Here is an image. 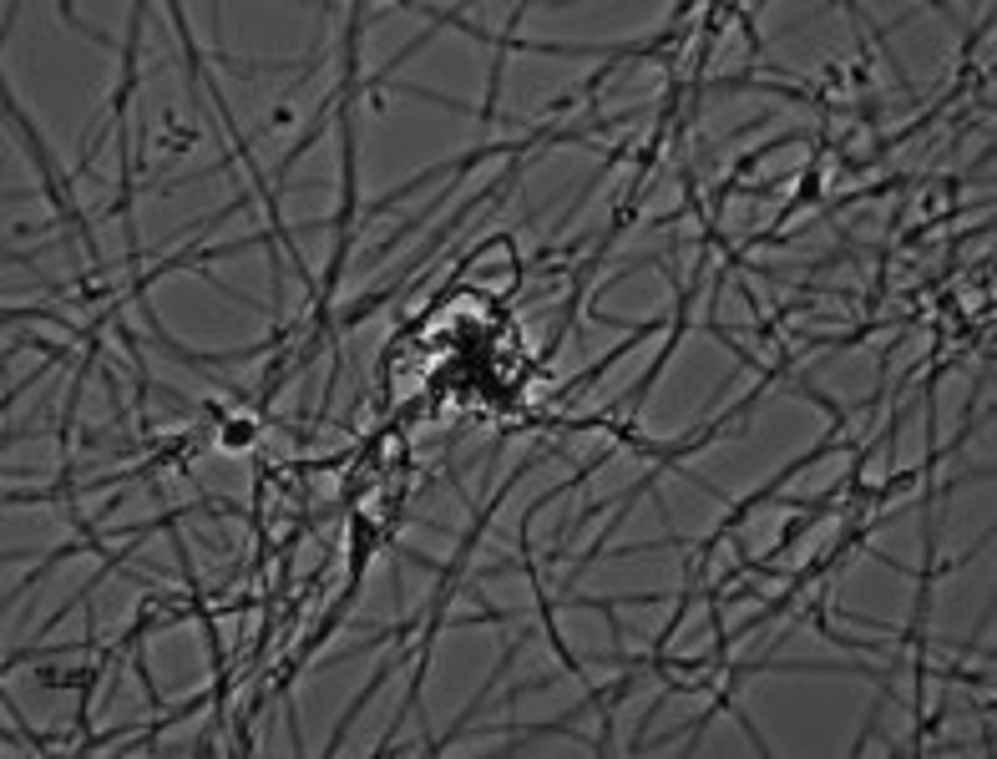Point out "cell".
Masks as SVG:
<instances>
[{
    "label": "cell",
    "instance_id": "obj_1",
    "mask_svg": "<svg viewBox=\"0 0 997 759\" xmlns=\"http://www.w3.org/2000/svg\"><path fill=\"white\" fill-rule=\"evenodd\" d=\"M658 330H664V320H643V324H633V330H628V340H618V345H612L608 355H603V360H593L583 375H572L568 386L558 390V400H572V395H583V390H593V386L603 380V375L612 370V365L623 360V355H633V349H639L643 340H649V334H658Z\"/></svg>",
    "mask_w": 997,
    "mask_h": 759
},
{
    "label": "cell",
    "instance_id": "obj_2",
    "mask_svg": "<svg viewBox=\"0 0 997 759\" xmlns=\"http://www.w3.org/2000/svg\"><path fill=\"white\" fill-rule=\"evenodd\" d=\"M92 648H96V628H92V633H87L81 643H56L51 653H92ZM36 653H46V648H11V653H5V668L26 664V658H36Z\"/></svg>",
    "mask_w": 997,
    "mask_h": 759
}]
</instances>
